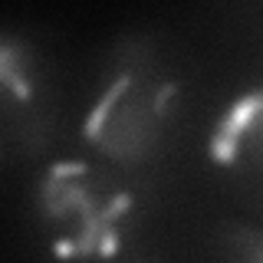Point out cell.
Listing matches in <instances>:
<instances>
[{"instance_id": "obj_3", "label": "cell", "mask_w": 263, "mask_h": 263, "mask_svg": "<svg viewBox=\"0 0 263 263\" xmlns=\"http://www.w3.org/2000/svg\"><path fill=\"white\" fill-rule=\"evenodd\" d=\"M53 132V105L30 49L0 36V168L40 155Z\"/></svg>"}, {"instance_id": "obj_2", "label": "cell", "mask_w": 263, "mask_h": 263, "mask_svg": "<svg viewBox=\"0 0 263 263\" xmlns=\"http://www.w3.org/2000/svg\"><path fill=\"white\" fill-rule=\"evenodd\" d=\"M175 99L178 82L161 69L155 49L145 40H128L82 122V135L105 158L142 164L158 148Z\"/></svg>"}, {"instance_id": "obj_4", "label": "cell", "mask_w": 263, "mask_h": 263, "mask_svg": "<svg viewBox=\"0 0 263 263\" xmlns=\"http://www.w3.org/2000/svg\"><path fill=\"white\" fill-rule=\"evenodd\" d=\"M208 152L214 164L263 197V89H253L227 105L211 132Z\"/></svg>"}, {"instance_id": "obj_5", "label": "cell", "mask_w": 263, "mask_h": 263, "mask_svg": "<svg viewBox=\"0 0 263 263\" xmlns=\"http://www.w3.org/2000/svg\"><path fill=\"white\" fill-rule=\"evenodd\" d=\"M224 263H263V230L230 227L224 237Z\"/></svg>"}, {"instance_id": "obj_1", "label": "cell", "mask_w": 263, "mask_h": 263, "mask_svg": "<svg viewBox=\"0 0 263 263\" xmlns=\"http://www.w3.org/2000/svg\"><path fill=\"white\" fill-rule=\"evenodd\" d=\"M36 211L60 260H109L125 240L135 194L99 164L66 158L40 178Z\"/></svg>"}]
</instances>
